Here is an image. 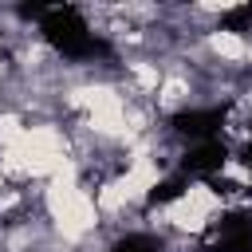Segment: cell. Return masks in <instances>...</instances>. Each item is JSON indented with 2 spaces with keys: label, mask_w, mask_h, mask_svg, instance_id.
I'll use <instances>...</instances> for the list:
<instances>
[{
  "label": "cell",
  "mask_w": 252,
  "mask_h": 252,
  "mask_svg": "<svg viewBox=\"0 0 252 252\" xmlns=\"http://www.w3.org/2000/svg\"><path fill=\"white\" fill-rule=\"evenodd\" d=\"M8 185H12V181H8V177H4V169H0V193H4Z\"/></svg>",
  "instance_id": "cell-8"
},
{
  "label": "cell",
  "mask_w": 252,
  "mask_h": 252,
  "mask_svg": "<svg viewBox=\"0 0 252 252\" xmlns=\"http://www.w3.org/2000/svg\"><path fill=\"white\" fill-rule=\"evenodd\" d=\"M217 177H220V181H224V185H228L232 193H248V189H252V165H248L244 158H236V154L220 161Z\"/></svg>",
  "instance_id": "cell-5"
},
{
  "label": "cell",
  "mask_w": 252,
  "mask_h": 252,
  "mask_svg": "<svg viewBox=\"0 0 252 252\" xmlns=\"http://www.w3.org/2000/svg\"><path fill=\"white\" fill-rule=\"evenodd\" d=\"M244 67H252V39H248V59H244Z\"/></svg>",
  "instance_id": "cell-9"
},
{
  "label": "cell",
  "mask_w": 252,
  "mask_h": 252,
  "mask_svg": "<svg viewBox=\"0 0 252 252\" xmlns=\"http://www.w3.org/2000/svg\"><path fill=\"white\" fill-rule=\"evenodd\" d=\"M24 130H28V118H24L16 106H4V102H0V150L16 146V142L24 138Z\"/></svg>",
  "instance_id": "cell-6"
},
{
  "label": "cell",
  "mask_w": 252,
  "mask_h": 252,
  "mask_svg": "<svg viewBox=\"0 0 252 252\" xmlns=\"http://www.w3.org/2000/svg\"><path fill=\"white\" fill-rule=\"evenodd\" d=\"M165 217H169V232L173 236H189V240H201L205 232H213V217L209 213H201L197 205H189L181 193L173 197V201H165Z\"/></svg>",
  "instance_id": "cell-3"
},
{
  "label": "cell",
  "mask_w": 252,
  "mask_h": 252,
  "mask_svg": "<svg viewBox=\"0 0 252 252\" xmlns=\"http://www.w3.org/2000/svg\"><path fill=\"white\" fill-rule=\"evenodd\" d=\"M201 47L209 51V59L224 71H240L248 59V35L244 28H224V24H209L201 32Z\"/></svg>",
  "instance_id": "cell-2"
},
{
  "label": "cell",
  "mask_w": 252,
  "mask_h": 252,
  "mask_svg": "<svg viewBox=\"0 0 252 252\" xmlns=\"http://www.w3.org/2000/svg\"><path fill=\"white\" fill-rule=\"evenodd\" d=\"M181 197L189 201V205H197L201 213H209L213 220H220L224 213H228V205H224V189H213L209 181H201V177H193V181H185V189H181Z\"/></svg>",
  "instance_id": "cell-4"
},
{
  "label": "cell",
  "mask_w": 252,
  "mask_h": 252,
  "mask_svg": "<svg viewBox=\"0 0 252 252\" xmlns=\"http://www.w3.org/2000/svg\"><path fill=\"white\" fill-rule=\"evenodd\" d=\"M161 67H165V79H161L158 94L150 98V106H154L158 118H173L185 106L201 102V79H197L193 67H185L177 55H161Z\"/></svg>",
  "instance_id": "cell-1"
},
{
  "label": "cell",
  "mask_w": 252,
  "mask_h": 252,
  "mask_svg": "<svg viewBox=\"0 0 252 252\" xmlns=\"http://www.w3.org/2000/svg\"><path fill=\"white\" fill-rule=\"evenodd\" d=\"M16 79V71H12V59H0V94H4V87Z\"/></svg>",
  "instance_id": "cell-7"
}]
</instances>
